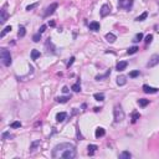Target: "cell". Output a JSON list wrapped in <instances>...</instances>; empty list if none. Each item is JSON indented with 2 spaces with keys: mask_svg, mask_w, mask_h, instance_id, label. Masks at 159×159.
<instances>
[{
  "mask_svg": "<svg viewBox=\"0 0 159 159\" xmlns=\"http://www.w3.org/2000/svg\"><path fill=\"white\" fill-rule=\"evenodd\" d=\"M76 157V148L71 143H61L57 144L52 151V158H63V159H73Z\"/></svg>",
  "mask_w": 159,
  "mask_h": 159,
  "instance_id": "1",
  "label": "cell"
},
{
  "mask_svg": "<svg viewBox=\"0 0 159 159\" xmlns=\"http://www.w3.org/2000/svg\"><path fill=\"white\" fill-rule=\"evenodd\" d=\"M0 57L4 63V66H10L11 65V55H10V51L6 50L5 47L0 49Z\"/></svg>",
  "mask_w": 159,
  "mask_h": 159,
  "instance_id": "2",
  "label": "cell"
},
{
  "mask_svg": "<svg viewBox=\"0 0 159 159\" xmlns=\"http://www.w3.org/2000/svg\"><path fill=\"white\" fill-rule=\"evenodd\" d=\"M113 113H114V122L116 123H119L124 119V111L122 109L121 106H116L114 109H113Z\"/></svg>",
  "mask_w": 159,
  "mask_h": 159,
  "instance_id": "3",
  "label": "cell"
},
{
  "mask_svg": "<svg viewBox=\"0 0 159 159\" xmlns=\"http://www.w3.org/2000/svg\"><path fill=\"white\" fill-rule=\"evenodd\" d=\"M158 63H159V54H155L149 59V61H148V63H147V67L148 68L154 67L155 65H158Z\"/></svg>",
  "mask_w": 159,
  "mask_h": 159,
  "instance_id": "4",
  "label": "cell"
},
{
  "mask_svg": "<svg viewBox=\"0 0 159 159\" xmlns=\"http://www.w3.org/2000/svg\"><path fill=\"white\" fill-rule=\"evenodd\" d=\"M57 9V3H52L50 6H47V9H46V11H45V17L46 16H50V15H52L55 13V10Z\"/></svg>",
  "mask_w": 159,
  "mask_h": 159,
  "instance_id": "5",
  "label": "cell"
},
{
  "mask_svg": "<svg viewBox=\"0 0 159 159\" xmlns=\"http://www.w3.org/2000/svg\"><path fill=\"white\" fill-rule=\"evenodd\" d=\"M101 16L102 17H104V16H107L109 13H111V6L108 5V4H103L102 5V8H101Z\"/></svg>",
  "mask_w": 159,
  "mask_h": 159,
  "instance_id": "6",
  "label": "cell"
},
{
  "mask_svg": "<svg viewBox=\"0 0 159 159\" xmlns=\"http://www.w3.org/2000/svg\"><path fill=\"white\" fill-rule=\"evenodd\" d=\"M143 91H144V93H149V94H152V93H157L159 90L155 88V87L148 86V84H144V86H143Z\"/></svg>",
  "mask_w": 159,
  "mask_h": 159,
  "instance_id": "7",
  "label": "cell"
},
{
  "mask_svg": "<svg viewBox=\"0 0 159 159\" xmlns=\"http://www.w3.org/2000/svg\"><path fill=\"white\" fill-rule=\"evenodd\" d=\"M45 46H46V49H47V52H52V54L55 52V46H54V44H52L51 39H47Z\"/></svg>",
  "mask_w": 159,
  "mask_h": 159,
  "instance_id": "8",
  "label": "cell"
},
{
  "mask_svg": "<svg viewBox=\"0 0 159 159\" xmlns=\"http://www.w3.org/2000/svg\"><path fill=\"white\" fill-rule=\"evenodd\" d=\"M128 66V62L127 61H121V62H118L117 63V66H116V70H117L118 72L119 71H123V70H126V67Z\"/></svg>",
  "mask_w": 159,
  "mask_h": 159,
  "instance_id": "9",
  "label": "cell"
},
{
  "mask_svg": "<svg viewBox=\"0 0 159 159\" xmlns=\"http://www.w3.org/2000/svg\"><path fill=\"white\" fill-rule=\"evenodd\" d=\"M100 29H101L100 23H97V21H92V23H90V30L91 31H98Z\"/></svg>",
  "mask_w": 159,
  "mask_h": 159,
  "instance_id": "10",
  "label": "cell"
},
{
  "mask_svg": "<svg viewBox=\"0 0 159 159\" xmlns=\"http://www.w3.org/2000/svg\"><path fill=\"white\" fill-rule=\"evenodd\" d=\"M106 40H107L109 44H113V42L117 40V36H116L114 34H112V33H108V34H106Z\"/></svg>",
  "mask_w": 159,
  "mask_h": 159,
  "instance_id": "11",
  "label": "cell"
},
{
  "mask_svg": "<svg viewBox=\"0 0 159 159\" xmlns=\"http://www.w3.org/2000/svg\"><path fill=\"white\" fill-rule=\"evenodd\" d=\"M104 134H106V131H104V128H102V127H98V128L96 129V132H94L96 138H101V137H103Z\"/></svg>",
  "mask_w": 159,
  "mask_h": 159,
  "instance_id": "12",
  "label": "cell"
},
{
  "mask_svg": "<svg viewBox=\"0 0 159 159\" xmlns=\"http://www.w3.org/2000/svg\"><path fill=\"white\" fill-rule=\"evenodd\" d=\"M66 117H67V114H66L65 112H60V113L56 114V121L61 123V122H63V121L66 119Z\"/></svg>",
  "mask_w": 159,
  "mask_h": 159,
  "instance_id": "13",
  "label": "cell"
},
{
  "mask_svg": "<svg viewBox=\"0 0 159 159\" xmlns=\"http://www.w3.org/2000/svg\"><path fill=\"white\" fill-rule=\"evenodd\" d=\"M127 83V77L126 76H118L117 77V84L118 86H124Z\"/></svg>",
  "mask_w": 159,
  "mask_h": 159,
  "instance_id": "14",
  "label": "cell"
},
{
  "mask_svg": "<svg viewBox=\"0 0 159 159\" xmlns=\"http://www.w3.org/2000/svg\"><path fill=\"white\" fill-rule=\"evenodd\" d=\"M87 149H88V155H93L94 152H96L98 148H97V145H94V144H90L87 147Z\"/></svg>",
  "mask_w": 159,
  "mask_h": 159,
  "instance_id": "15",
  "label": "cell"
},
{
  "mask_svg": "<svg viewBox=\"0 0 159 159\" xmlns=\"http://www.w3.org/2000/svg\"><path fill=\"white\" fill-rule=\"evenodd\" d=\"M40 56H41V54H40L39 50H33V51H31V60H37Z\"/></svg>",
  "mask_w": 159,
  "mask_h": 159,
  "instance_id": "16",
  "label": "cell"
},
{
  "mask_svg": "<svg viewBox=\"0 0 159 159\" xmlns=\"http://www.w3.org/2000/svg\"><path fill=\"white\" fill-rule=\"evenodd\" d=\"M8 13H6V10L5 9H3L1 10V17H0V23H1V24H4L5 23V21H6V19H8Z\"/></svg>",
  "mask_w": 159,
  "mask_h": 159,
  "instance_id": "17",
  "label": "cell"
},
{
  "mask_svg": "<svg viewBox=\"0 0 159 159\" xmlns=\"http://www.w3.org/2000/svg\"><path fill=\"white\" fill-rule=\"evenodd\" d=\"M71 98V96H63V97H56V102L59 103H66L68 100Z\"/></svg>",
  "mask_w": 159,
  "mask_h": 159,
  "instance_id": "18",
  "label": "cell"
},
{
  "mask_svg": "<svg viewBox=\"0 0 159 159\" xmlns=\"http://www.w3.org/2000/svg\"><path fill=\"white\" fill-rule=\"evenodd\" d=\"M137 103H138L141 107H145V106H148V103H149V100H145V98H139L138 101H137Z\"/></svg>",
  "mask_w": 159,
  "mask_h": 159,
  "instance_id": "19",
  "label": "cell"
},
{
  "mask_svg": "<svg viewBox=\"0 0 159 159\" xmlns=\"http://www.w3.org/2000/svg\"><path fill=\"white\" fill-rule=\"evenodd\" d=\"M132 157V154L129 153V152H127V151H124V152H122L121 154H119V158L121 159H129Z\"/></svg>",
  "mask_w": 159,
  "mask_h": 159,
  "instance_id": "20",
  "label": "cell"
},
{
  "mask_svg": "<svg viewBox=\"0 0 159 159\" xmlns=\"http://www.w3.org/2000/svg\"><path fill=\"white\" fill-rule=\"evenodd\" d=\"M147 17H148V13L144 11L143 14H141L139 16H137V17H135V21H143V20H145Z\"/></svg>",
  "mask_w": 159,
  "mask_h": 159,
  "instance_id": "21",
  "label": "cell"
},
{
  "mask_svg": "<svg viewBox=\"0 0 159 159\" xmlns=\"http://www.w3.org/2000/svg\"><path fill=\"white\" fill-rule=\"evenodd\" d=\"M71 90H72L73 92H80V91H81V84H80V82H77V83H75V84H72Z\"/></svg>",
  "mask_w": 159,
  "mask_h": 159,
  "instance_id": "22",
  "label": "cell"
},
{
  "mask_svg": "<svg viewBox=\"0 0 159 159\" xmlns=\"http://www.w3.org/2000/svg\"><path fill=\"white\" fill-rule=\"evenodd\" d=\"M94 100L96 101H98V102H101V101H103L104 100V94L103 93H94Z\"/></svg>",
  "mask_w": 159,
  "mask_h": 159,
  "instance_id": "23",
  "label": "cell"
},
{
  "mask_svg": "<svg viewBox=\"0 0 159 159\" xmlns=\"http://www.w3.org/2000/svg\"><path fill=\"white\" fill-rule=\"evenodd\" d=\"M139 117H141V114L138 112H133V114H132V123H135L139 119Z\"/></svg>",
  "mask_w": 159,
  "mask_h": 159,
  "instance_id": "24",
  "label": "cell"
},
{
  "mask_svg": "<svg viewBox=\"0 0 159 159\" xmlns=\"http://www.w3.org/2000/svg\"><path fill=\"white\" fill-rule=\"evenodd\" d=\"M139 49L138 47H137V46H133V47H129L128 50H127V54H128V55H133V54H135V52L137 51H138Z\"/></svg>",
  "mask_w": 159,
  "mask_h": 159,
  "instance_id": "25",
  "label": "cell"
},
{
  "mask_svg": "<svg viewBox=\"0 0 159 159\" xmlns=\"http://www.w3.org/2000/svg\"><path fill=\"white\" fill-rule=\"evenodd\" d=\"M19 37H24L25 35H26V29L24 27V26H21L20 29H19Z\"/></svg>",
  "mask_w": 159,
  "mask_h": 159,
  "instance_id": "26",
  "label": "cell"
},
{
  "mask_svg": "<svg viewBox=\"0 0 159 159\" xmlns=\"http://www.w3.org/2000/svg\"><path fill=\"white\" fill-rule=\"evenodd\" d=\"M10 31H11V26H6L4 30H3V33L1 34H0V36H1V37H4L8 33H10Z\"/></svg>",
  "mask_w": 159,
  "mask_h": 159,
  "instance_id": "27",
  "label": "cell"
},
{
  "mask_svg": "<svg viewBox=\"0 0 159 159\" xmlns=\"http://www.w3.org/2000/svg\"><path fill=\"white\" fill-rule=\"evenodd\" d=\"M142 39H143V34H142V33H139V34H137V35H135V37L133 39V42H139Z\"/></svg>",
  "mask_w": 159,
  "mask_h": 159,
  "instance_id": "28",
  "label": "cell"
},
{
  "mask_svg": "<svg viewBox=\"0 0 159 159\" xmlns=\"http://www.w3.org/2000/svg\"><path fill=\"white\" fill-rule=\"evenodd\" d=\"M10 127H11V128H20V127H21V122H19V121H15V122H13L11 123V126H10Z\"/></svg>",
  "mask_w": 159,
  "mask_h": 159,
  "instance_id": "29",
  "label": "cell"
},
{
  "mask_svg": "<svg viewBox=\"0 0 159 159\" xmlns=\"http://www.w3.org/2000/svg\"><path fill=\"white\" fill-rule=\"evenodd\" d=\"M144 41H145V44H147V45H148V44H151V42L153 41V35H151V34H149V35H147Z\"/></svg>",
  "mask_w": 159,
  "mask_h": 159,
  "instance_id": "30",
  "label": "cell"
},
{
  "mask_svg": "<svg viewBox=\"0 0 159 159\" xmlns=\"http://www.w3.org/2000/svg\"><path fill=\"white\" fill-rule=\"evenodd\" d=\"M10 138H13V134H10V132L3 133V139H10Z\"/></svg>",
  "mask_w": 159,
  "mask_h": 159,
  "instance_id": "31",
  "label": "cell"
},
{
  "mask_svg": "<svg viewBox=\"0 0 159 159\" xmlns=\"http://www.w3.org/2000/svg\"><path fill=\"white\" fill-rule=\"evenodd\" d=\"M109 73H111V72H109V71H107V73H106V75H97V76H96V80H97V81H101L102 78H106V77H107V76L109 75Z\"/></svg>",
  "mask_w": 159,
  "mask_h": 159,
  "instance_id": "32",
  "label": "cell"
},
{
  "mask_svg": "<svg viewBox=\"0 0 159 159\" xmlns=\"http://www.w3.org/2000/svg\"><path fill=\"white\" fill-rule=\"evenodd\" d=\"M37 145H40V141H37V142H34L33 144H31V147H30V152H34V151H35V148H36Z\"/></svg>",
  "mask_w": 159,
  "mask_h": 159,
  "instance_id": "33",
  "label": "cell"
},
{
  "mask_svg": "<svg viewBox=\"0 0 159 159\" xmlns=\"http://www.w3.org/2000/svg\"><path fill=\"white\" fill-rule=\"evenodd\" d=\"M40 40H41V34H40V33L33 36V41H34V42H39Z\"/></svg>",
  "mask_w": 159,
  "mask_h": 159,
  "instance_id": "34",
  "label": "cell"
},
{
  "mask_svg": "<svg viewBox=\"0 0 159 159\" xmlns=\"http://www.w3.org/2000/svg\"><path fill=\"white\" fill-rule=\"evenodd\" d=\"M138 76H139V71H132L129 73V77H132V78H135V77H138Z\"/></svg>",
  "mask_w": 159,
  "mask_h": 159,
  "instance_id": "35",
  "label": "cell"
},
{
  "mask_svg": "<svg viewBox=\"0 0 159 159\" xmlns=\"http://www.w3.org/2000/svg\"><path fill=\"white\" fill-rule=\"evenodd\" d=\"M37 5H39V3H34V4H31V5H27V6H26V10H27V11H30V10L35 9Z\"/></svg>",
  "mask_w": 159,
  "mask_h": 159,
  "instance_id": "36",
  "label": "cell"
},
{
  "mask_svg": "<svg viewBox=\"0 0 159 159\" xmlns=\"http://www.w3.org/2000/svg\"><path fill=\"white\" fill-rule=\"evenodd\" d=\"M73 62H75V57H73V56H72V57L70 59V61L67 62V67H68V68H70V66L72 65V63H73Z\"/></svg>",
  "mask_w": 159,
  "mask_h": 159,
  "instance_id": "37",
  "label": "cell"
},
{
  "mask_svg": "<svg viewBox=\"0 0 159 159\" xmlns=\"http://www.w3.org/2000/svg\"><path fill=\"white\" fill-rule=\"evenodd\" d=\"M45 30H46V25H42V26L40 27V30H39V33L42 34V33H45Z\"/></svg>",
  "mask_w": 159,
  "mask_h": 159,
  "instance_id": "38",
  "label": "cell"
},
{
  "mask_svg": "<svg viewBox=\"0 0 159 159\" xmlns=\"http://www.w3.org/2000/svg\"><path fill=\"white\" fill-rule=\"evenodd\" d=\"M62 92H63V93H68V92H70V90H68V87H67V86H65V87H63V88H62Z\"/></svg>",
  "mask_w": 159,
  "mask_h": 159,
  "instance_id": "39",
  "label": "cell"
},
{
  "mask_svg": "<svg viewBox=\"0 0 159 159\" xmlns=\"http://www.w3.org/2000/svg\"><path fill=\"white\" fill-rule=\"evenodd\" d=\"M49 25H50L51 27H54V26H55L56 24H55V21H50V23H49Z\"/></svg>",
  "mask_w": 159,
  "mask_h": 159,
  "instance_id": "40",
  "label": "cell"
},
{
  "mask_svg": "<svg viewBox=\"0 0 159 159\" xmlns=\"http://www.w3.org/2000/svg\"><path fill=\"white\" fill-rule=\"evenodd\" d=\"M93 109H94V112H100V111H101L102 108H100V107H94Z\"/></svg>",
  "mask_w": 159,
  "mask_h": 159,
  "instance_id": "41",
  "label": "cell"
}]
</instances>
